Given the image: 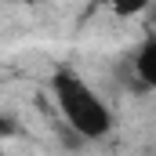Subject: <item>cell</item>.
Listing matches in <instances>:
<instances>
[{
  "instance_id": "1",
  "label": "cell",
  "mask_w": 156,
  "mask_h": 156,
  "mask_svg": "<svg viewBox=\"0 0 156 156\" xmlns=\"http://www.w3.org/2000/svg\"><path fill=\"white\" fill-rule=\"evenodd\" d=\"M51 94H55V105L66 120V127L83 138V142H102L113 134V109L109 102L87 83V80L73 73V69H58L51 76Z\"/></svg>"
},
{
  "instance_id": "2",
  "label": "cell",
  "mask_w": 156,
  "mask_h": 156,
  "mask_svg": "<svg viewBox=\"0 0 156 156\" xmlns=\"http://www.w3.org/2000/svg\"><path fill=\"white\" fill-rule=\"evenodd\" d=\"M134 76L142 80L149 91H156V37H149L145 44H138V51H134Z\"/></svg>"
},
{
  "instance_id": "3",
  "label": "cell",
  "mask_w": 156,
  "mask_h": 156,
  "mask_svg": "<svg viewBox=\"0 0 156 156\" xmlns=\"http://www.w3.org/2000/svg\"><path fill=\"white\" fill-rule=\"evenodd\" d=\"M15 134H18V120L11 116V113H0V142H7Z\"/></svg>"
},
{
  "instance_id": "4",
  "label": "cell",
  "mask_w": 156,
  "mask_h": 156,
  "mask_svg": "<svg viewBox=\"0 0 156 156\" xmlns=\"http://www.w3.org/2000/svg\"><path fill=\"white\" fill-rule=\"evenodd\" d=\"M0 156H4V149H0Z\"/></svg>"
}]
</instances>
